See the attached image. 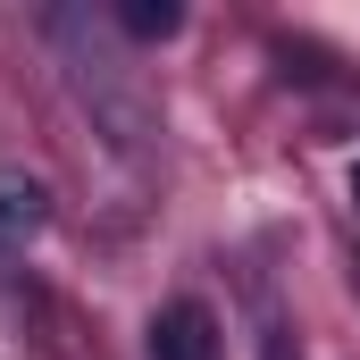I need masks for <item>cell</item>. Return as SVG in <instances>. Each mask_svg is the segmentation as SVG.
<instances>
[{
	"label": "cell",
	"instance_id": "6da1fadb",
	"mask_svg": "<svg viewBox=\"0 0 360 360\" xmlns=\"http://www.w3.org/2000/svg\"><path fill=\"white\" fill-rule=\"evenodd\" d=\"M151 360H218V319L201 302H168L151 319Z\"/></svg>",
	"mask_w": 360,
	"mask_h": 360
},
{
	"label": "cell",
	"instance_id": "7a4b0ae2",
	"mask_svg": "<svg viewBox=\"0 0 360 360\" xmlns=\"http://www.w3.org/2000/svg\"><path fill=\"white\" fill-rule=\"evenodd\" d=\"M42 210H51V193L25 176V168H0V235H34L42 226Z\"/></svg>",
	"mask_w": 360,
	"mask_h": 360
},
{
	"label": "cell",
	"instance_id": "3957f363",
	"mask_svg": "<svg viewBox=\"0 0 360 360\" xmlns=\"http://www.w3.org/2000/svg\"><path fill=\"white\" fill-rule=\"evenodd\" d=\"M117 17H126V34H143V42H168V34L184 25V8H176V0H126Z\"/></svg>",
	"mask_w": 360,
	"mask_h": 360
},
{
	"label": "cell",
	"instance_id": "277c9868",
	"mask_svg": "<svg viewBox=\"0 0 360 360\" xmlns=\"http://www.w3.org/2000/svg\"><path fill=\"white\" fill-rule=\"evenodd\" d=\"M352 201H360V168H352Z\"/></svg>",
	"mask_w": 360,
	"mask_h": 360
}]
</instances>
